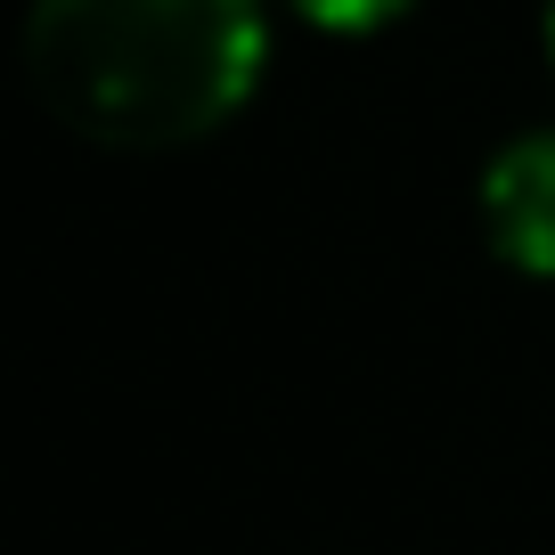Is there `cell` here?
I'll return each instance as SVG.
<instances>
[{
    "mask_svg": "<svg viewBox=\"0 0 555 555\" xmlns=\"http://www.w3.org/2000/svg\"><path fill=\"white\" fill-rule=\"evenodd\" d=\"M270 0H34L25 82L57 131L164 156L212 139L270 66Z\"/></svg>",
    "mask_w": 555,
    "mask_h": 555,
    "instance_id": "obj_1",
    "label": "cell"
},
{
    "mask_svg": "<svg viewBox=\"0 0 555 555\" xmlns=\"http://www.w3.org/2000/svg\"><path fill=\"white\" fill-rule=\"evenodd\" d=\"M474 212H482V237H490V254H499L506 270L555 278V122L515 131L499 156L482 164Z\"/></svg>",
    "mask_w": 555,
    "mask_h": 555,
    "instance_id": "obj_2",
    "label": "cell"
},
{
    "mask_svg": "<svg viewBox=\"0 0 555 555\" xmlns=\"http://www.w3.org/2000/svg\"><path fill=\"white\" fill-rule=\"evenodd\" d=\"M278 9H295V17L319 25V34H384V25L409 17L416 0H278Z\"/></svg>",
    "mask_w": 555,
    "mask_h": 555,
    "instance_id": "obj_3",
    "label": "cell"
},
{
    "mask_svg": "<svg viewBox=\"0 0 555 555\" xmlns=\"http://www.w3.org/2000/svg\"><path fill=\"white\" fill-rule=\"evenodd\" d=\"M539 41H547V66H555V0H539Z\"/></svg>",
    "mask_w": 555,
    "mask_h": 555,
    "instance_id": "obj_4",
    "label": "cell"
}]
</instances>
